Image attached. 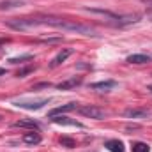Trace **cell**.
<instances>
[{
	"label": "cell",
	"mask_w": 152,
	"mask_h": 152,
	"mask_svg": "<svg viewBox=\"0 0 152 152\" xmlns=\"http://www.w3.org/2000/svg\"><path fill=\"white\" fill-rule=\"evenodd\" d=\"M142 2H143L145 5H151V7H152V0H142Z\"/></svg>",
	"instance_id": "20"
},
{
	"label": "cell",
	"mask_w": 152,
	"mask_h": 152,
	"mask_svg": "<svg viewBox=\"0 0 152 152\" xmlns=\"http://www.w3.org/2000/svg\"><path fill=\"white\" fill-rule=\"evenodd\" d=\"M23 4H25V0H2L0 2V11L16 9V7H21Z\"/></svg>",
	"instance_id": "11"
},
{
	"label": "cell",
	"mask_w": 152,
	"mask_h": 152,
	"mask_svg": "<svg viewBox=\"0 0 152 152\" xmlns=\"http://www.w3.org/2000/svg\"><path fill=\"white\" fill-rule=\"evenodd\" d=\"M147 115H149V112L143 110V108H127L124 112V117L126 118H145Z\"/></svg>",
	"instance_id": "7"
},
{
	"label": "cell",
	"mask_w": 152,
	"mask_h": 152,
	"mask_svg": "<svg viewBox=\"0 0 152 152\" xmlns=\"http://www.w3.org/2000/svg\"><path fill=\"white\" fill-rule=\"evenodd\" d=\"M78 112L83 115V117H88V118H96V120H101L106 117V112L99 106H92V104H83V106H78Z\"/></svg>",
	"instance_id": "2"
},
{
	"label": "cell",
	"mask_w": 152,
	"mask_h": 152,
	"mask_svg": "<svg viewBox=\"0 0 152 152\" xmlns=\"http://www.w3.org/2000/svg\"><path fill=\"white\" fill-rule=\"evenodd\" d=\"M73 110H78V104H76V103H67V104H64V106H58V108L51 110L48 115H50V117H57V115H62V113H69V112H73Z\"/></svg>",
	"instance_id": "8"
},
{
	"label": "cell",
	"mask_w": 152,
	"mask_h": 152,
	"mask_svg": "<svg viewBox=\"0 0 152 152\" xmlns=\"http://www.w3.org/2000/svg\"><path fill=\"white\" fill-rule=\"evenodd\" d=\"M60 143L66 145V147H69V149L75 147V140H71V138H67V136H62V138H60Z\"/></svg>",
	"instance_id": "17"
},
{
	"label": "cell",
	"mask_w": 152,
	"mask_h": 152,
	"mask_svg": "<svg viewBox=\"0 0 152 152\" xmlns=\"http://www.w3.org/2000/svg\"><path fill=\"white\" fill-rule=\"evenodd\" d=\"M55 124H60V126H75V127H83V124H80V122H76V120H71V118H67V117H50Z\"/></svg>",
	"instance_id": "10"
},
{
	"label": "cell",
	"mask_w": 152,
	"mask_h": 152,
	"mask_svg": "<svg viewBox=\"0 0 152 152\" xmlns=\"http://www.w3.org/2000/svg\"><path fill=\"white\" fill-rule=\"evenodd\" d=\"M71 53H73V50H69V48H66V50H62V51H58L53 58H51V62H50V67L53 69V67H57V66H60L62 62H66L69 57H71Z\"/></svg>",
	"instance_id": "5"
},
{
	"label": "cell",
	"mask_w": 152,
	"mask_h": 152,
	"mask_svg": "<svg viewBox=\"0 0 152 152\" xmlns=\"http://www.w3.org/2000/svg\"><path fill=\"white\" fill-rule=\"evenodd\" d=\"M14 127H28V129H39V124L37 122H34V120H18V122H14L12 124Z\"/></svg>",
	"instance_id": "14"
},
{
	"label": "cell",
	"mask_w": 152,
	"mask_h": 152,
	"mask_svg": "<svg viewBox=\"0 0 152 152\" xmlns=\"http://www.w3.org/2000/svg\"><path fill=\"white\" fill-rule=\"evenodd\" d=\"M104 147L110 152H124V145H122V142H118V140H108V142L104 143Z\"/></svg>",
	"instance_id": "13"
},
{
	"label": "cell",
	"mask_w": 152,
	"mask_h": 152,
	"mask_svg": "<svg viewBox=\"0 0 152 152\" xmlns=\"http://www.w3.org/2000/svg\"><path fill=\"white\" fill-rule=\"evenodd\" d=\"M133 152H151V147L147 145V143H143V142H136V143H133Z\"/></svg>",
	"instance_id": "15"
},
{
	"label": "cell",
	"mask_w": 152,
	"mask_h": 152,
	"mask_svg": "<svg viewBox=\"0 0 152 152\" xmlns=\"http://www.w3.org/2000/svg\"><path fill=\"white\" fill-rule=\"evenodd\" d=\"M23 142H25L27 145H37V143H41V134H39V133H34V131L25 133V134H23Z\"/></svg>",
	"instance_id": "12"
},
{
	"label": "cell",
	"mask_w": 152,
	"mask_h": 152,
	"mask_svg": "<svg viewBox=\"0 0 152 152\" xmlns=\"http://www.w3.org/2000/svg\"><path fill=\"white\" fill-rule=\"evenodd\" d=\"M81 85V78L78 76V78H69V80H64V81H60L58 85H57V88L58 90H73L76 87H80Z\"/></svg>",
	"instance_id": "6"
},
{
	"label": "cell",
	"mask_w": 152,
	"mask_h": 152,
	"mask_svg": "<svg viewBox=\"0 0 152 152\" xmlns=\"http://www.w3.org/2000/svg\"><path fill=\"white\" fill-rule=\"evenodd\" d=\"M127 62L129 64H149L151 62V57L149 55H143V53H134V55H129L127 57Z\"/></svg>",
	"instance_id": "9"
},
{
	"label": "cell",
	"mask_w": 152,
	"mask_h": 152,
	"mask_svg": "<svg viewBox=\"0 0 152 152\" xmlns=\"http://www.w3.org/2000/svg\"><path fill=\"white\" fill-rule=\"evenodd\" d=\"M9 28L14 30H27V28H34V27H53V28H60L66 32H76L81 36H97L96 28L85 23H80L75 20H66V18H58V16H25V18H12L7 21Z\"/></svg>",
	"instance_id": "1"
},
{
	"label": "cell",
	"mask_w": 152,
	"mask_h": 152,
	"mask_svg": "<svg viewBox=\"0 0 152 152\" xmlns=\"http://www.w3.org/2000/svg\"><path fill=\"white\" fill-rule=\"evenodd\" d=\"M34 69H36V67H32V66H30V67H25V69H20V71H18V76L23 78V76H27L28 73H32Z\"/></svg>",
	"instance_id": "18"
},
{
	"label": "cell",
	"mask_w": 152,
	"mask_h": 152,
	"mask_svg": "<svg viewBox=\"0 0 152 152\" xmlns=\"http://www.w3.org/2000/svg\"><path fill=\"white\" fill-rule=\"evenodd\" d=\"M48 103H50V99H36V101H14L12 104L18 108H23V110H39Z\"/></svg>",
	"instance_id": "3"
},
{
	"label": "cell",
	"mask_w": 152,
	"mask_h": 152,
	"mask_svg": "<svg viewBox=\"0 0 152 152\" xmlns=\"http://www.w3.org/2000/svg\"><path fill=\"white\" fill-rule=\"evenodd\" d=\"M32 58V55H25V57H20V58H11V62L12 64H16V62H21V60H30Z\"/></svg>",
	"instance_id": "19"
},
{
	"label": "cell",
	"mask_w": 152,
	"mask_h": 152,
	"mask_svg": "<svg viewBox=\"0 0 152 152\" xmlns=\"http://www.w3.org/2000/svg\"><path fill=\"white\" fill-rule=\"evenodd\" d=\"M39 42H48V44H53V42H62V37H42V39H39Z\"/></svg>",
	"instance_id": "16"
},
{
	"label": "cell",
	"mask_w": 152,
	"mask_h": 152,
	"mask_svg": "<svg viewBox=\"0 0 152 152\" xmlns=\"http://www.w3.org/2000/svg\"><path fill=\"white\" fill-rule=\"evenodd\" d=\"M115 87H117V81H115V80H104V81L90 83V88H92V90H97V92H110Z\"/></svg>",
	"instance_id": "4"
}]
</instances>
